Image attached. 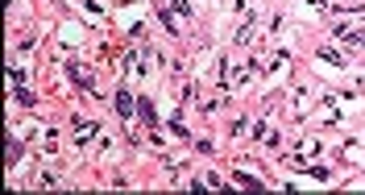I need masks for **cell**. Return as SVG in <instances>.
I'll list each match as a JSON object with an SVG mask.
<instances>
[{"label": "cell", "instance_id": "1", "mask_svg": "<svg viewBox=\"0 0 365 195\" xmlns=\"http://www.w3.org/2000/svg\"><path fill=\"white\" fill-rule=\"evenodd\" d=\"M137 104H141V120H145L149 129H154V125H158V112H154V104H149V100H137Z\"/></svg>", "mask_w": 365, "mask_h": 195}, {"label": "cell", "instance_id": "2", "mask_svg": "<svg viewBox=\"0 0 365 195\" xmlns=\"http://www.w3.org/2000/svg\"><path fill=\"white\" fill-rule=\"evenodd\" d=\"M116 112H120V116H129V112H133V100H129V91H116Z\"/></svg>", "mask_w": 365, "mask_h": 195}, {"label": "cell", "instance_id": "3", "mask_svg": "<svg viewBox=\"0 0 365 195\" xmlns=\"http://www.w3.org/2000/svg\"><path fill=\"white\" fill-rule=\"evenodd\" d=\"M75 129H79V141H87L91 133H96V125H91V120H75Z\"/></svg>", "mask_w": 365, "mask_h": 195}, {"label": "cell", "instance_id": "4", "mask_svg": "<svg viewBox=\"0 0 365 195\" xmlns=\"http://www.w3.org/2000/svg\"><path fill=\"white\" fill-rule=\"evenodd\" d=\"M17 158H21V145L9 137V166H17Z\"/></svg>", "mask_w": 365, "mask_h": 195}]
</instances>
